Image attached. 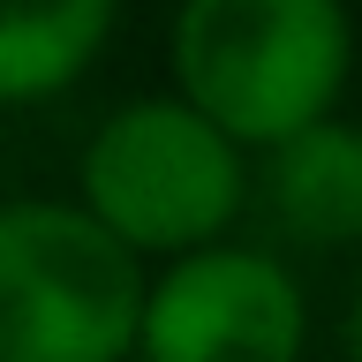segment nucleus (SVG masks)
Instances as JSON below:
<instances>
[{"label":"nucleus","mask_w":362,"mask_h":362,"mask_svg":"<svg viewBox=\"0 0 362 362\" xmlns=\"http://www.w3.org/2000/svg\"><path fill=\"white\" fill-rule=\"evenodd\" d=\"M144 264L61 197L0 204V362H129Z\"/></svg>","instance_id":"obj_3"},{"label":"nucleus","mask_w":362,"mask_h":362,"mask_svg":"<svg viewBox=\"0 0 362 362\" xmlns=\"http://www.w3.org/2000/svg\"><path fill=\"white\" fill-rule=\"evenodd\" d=\"M174 98L234 151H272L332 121L355 76L347 0H181L166 30Z\"/></svg>","instance_id":"obj_1"},{"label":"nucleus","mask_w":362,"mask_h":362,"mask_svg":"<svg viewBox=\"0 0 362 362\" xmlns=\"http://www.w3.org/2000/svg\"><path fill=\"white\" fill-rule=\"evenodd\" d=\"M310 302L264 249L211 242L144 279L136 355L144 362H302Z\"/></svg>","instance_id":"obj_4"},{"label":"nucleus","mask_w":362,"mask_h":362,"mask_svg":"<svg viewBox=\"0 0 362 362\" xmlns=\"http://www.w3.org/2000/svg\"><path fill=\"white\" fill-rule=\"evenodd\" d=\"M347 362H362V294H355V310H347Z\"/></svg>","instance_id":"obj_7"},{"label":"nucleus","mask_w":362,"mask_h":362,"mask_svg":"<svg viewBox=\"0 0 362 362\" xmlns=\"http://www.w3.org/2000/svg\"><path fill=\"white\" fill-rule=\"evenodd\" d=\"M121 0H0V106L68 90L113 38Z\"/></svg>","instance_id":"obj_6"},{"label":"nucleus","mask_w":362,"mask_h":362,"mask_svg":"<svg viewBox=\"0 0 362 362\" xmlns=\"http://www.w3.org/2000/svg\"><path fill=\"white\" fill-rule=\"evenodd\" d=\"M264 211L310 249L362 242V129L355 121H317L264 151Z\"/></svg>","instance_id":"obj_5"},{"label":"nucleus","mask_w":362,"mask_h":362,"mask_svg":"<svg viewBox=\"0 0 362 362\" xmlns=\"http://www.w3.org/2000/svg\"><path fill=\"white\" fill-rule=\"evenodd\" d=\"M76 211L106 226L113 242L144 257H189L226 242V226L249 204V158L226 144L204 113H189L174 90L113 106L83 144L76 166Z\"/></svg>","instance_id":"obj_2"}]
</instances>
